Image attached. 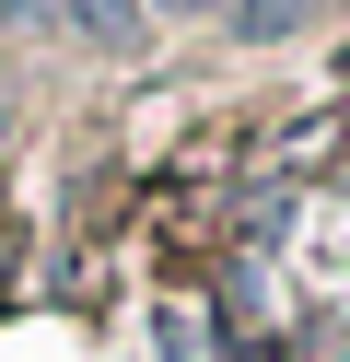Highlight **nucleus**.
<instances>
[{
  "label": "nucleus",
  "instance_id": "nucleus-1",
  "mask_svg": "<svg viewBox=\"0 0 350 362\" xmlns=\"http://www.w3.org/2000/svg\"><path fill=\"white\" fill-rule=\"evenodd\" d=\"M303 12H315V0H233V24H245V35H292Z\"/></svg>",
  "mask_w": 350,
  "mask_h": 362
},
{
  "label": "nucleus",
  "instance_id": "nucleus-2",
  "mask_svg": "<svg viewBox=\"0 0 350 362\" xmlns=\"http://www.w3.org/2000/svg\"><path fill=\"white\" fill-rule=\"evenodd\" d=\"M140 12H152V0H70V24H82V35H129Z\"/></svg>",
  "mask_w": 350,
  "mask_h": 362
},
{
  "label": "nucleus",
  "instance_id": "nucleus-4",
  "mask_svg": "<svg viewBox=\"0 0 350 362\" xmlns=\"http://www.w3.org/2000/svg\"><path fill=\"white\" fill-rule=\"evenodd\" d=\"M163 24H199V12H233V0H152Z\"/></svg>",
  "mask_w": 350,
  "mask_h": 362
},
{
  "label": "nucleus",
  "instance_id": "nucleus-3",
  "mask_svg": "<svg viewBox=\"0 0 350 362\" xmlns=\"http://www.w3.org/2000/svg\"><path fill=\"white\" fill-rule=\"evenodd\" d=\"M12 24H70V0H0Z\"/></svg>",
  "mask_w": 350,
  "mask_h": 362
}]
</instances>
